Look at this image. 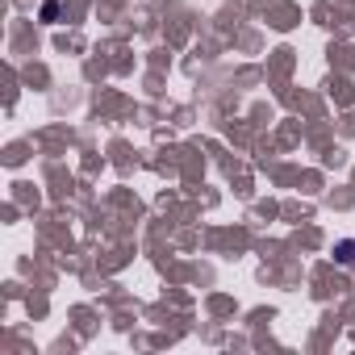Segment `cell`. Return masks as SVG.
<instances>
[{"instance_id":"1","label":"cell","mask_w":355,"mask_h":355,"mask_svg":"<svg viewBox=\"0 0 355 355\" xmlns=\"http://www.w3.org/2000/svg\"><path fill=\"white\" fill-rule=\"evenodd\" d=\"M338 263H355V243H343L338 247Z\"/></svg>"}]
</instances>
